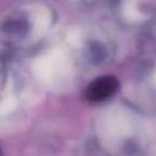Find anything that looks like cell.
Returning a JSON list of instances; mask_svg holds the SVG:
<instances>
[{
  "label": "cell",
  "mask_w": 156,
  "mask_h": 156,
  "mask_svg": "<svg viewBox=\"0 0 156 156\" xmlns=\"http://www.w3.org/2000/svg\"><path fill=\"white\" fill-rule=\"evenodd\" d=\"M120 83L118 78L111 75L101 76L88 86L86 98L91 103H100L108 100L119 90Z\"/></svg>",
  "instance_id": "cell-1"
},
{
  "label": "cell",
  "mask_w": 156,
  "mask_h": 156,
  "mask_svg": "<svg viewBox=\"0 0 156 156\" xmlns=\"http://www.w3.org/2000/svg\"><path fill=\"white\" fill-rule=\"evenodd\" d=\"M107 48L100 41H90L85 49V57L93 64H101L107 58Z\"/></svg>",
  "instance_id": "cell-2"
}]
</instances>
